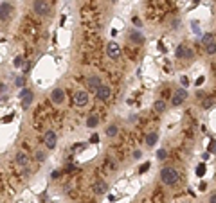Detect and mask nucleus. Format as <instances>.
<instances>
[{"label":"nucleus","mask_w":216,"mask_h":203,"mask_svg":"<svg viewBox=\"0 0 216 203\" xmlns=\"http://www.w3.org/2000/svg\"><path fill=\"white\" fill-rule=\"evenodd\" d=\"M184 203H189V201H184Z\"/></svg>","instance_id":"39"},{"label":"nucleus","mask_w":216,"mask_h":203,"mask_svg":"<svg viewBox=\"0 0 216 203\" xmlns=\"http://www.w3.org/2000/svg\"><path fill=\"white\" fill-rule=\"evenodd\" d=\"M186 99H187V90L186 88H178V90H175V94H173V97H171V104L173 106H178Z\"/></svg>","instance_id":"6"},{"label":"nucleus","mask_w":216,"mask_h":203,"mask_svg":"<svg viewBox=\"0 0 216 203\" xmlns=\"http://www.w3.org/2000/svg\"><path fill=\"white\" fill-rule=\"evenodd\" d=\"M94 192L96 194H106L108 192V183L104 182V180H96L94 182Z\"/></svg>","instance_id":"11"},{"label":"nucleus","mask_w":216,"mask_h":203,"mask_svg":"<svg viewBox=\"0 0 216 203\" xmlns=\"http://www.w3.org/2000/svg\"><path fill=\"white\" fill-rule=\"evenodd\" d=\"M117 131H119V128H117L115 124H110V126L106 128V135H108V137H115Z\"/></svg>","instance_id":"20"},{"label":"nucleus","mask_w":216,"mask_h":203,"mask_svg":"<svg viewBox=\"0 0 216 203\" xmlns=\"http://www.w3.org/2000/svg\"><path fill=\"white\" fill-rule=\"evenodd\" d=\"M209 153H211V155H216V140H212V142L209 144Z\"/></svg>","instance_id":"24"},{"label":"nucleus","mask_w":216,"mask_h":203,"mask_svg":"<svg viewBox=\"0 0 216 203\" xmlns=\"http://www.w3.org/2000/svg\"><path fill=\"white\" fill-rule=\"evenodd\" d=\"M99 124V117L97 115H90L88 119H86V126H88V128H96Z\"/></svg>","instance_id":"18"},{"label":"nucleus","mask_w":216,"mask_h":203,"mask_svg":"<svg viewBox=\"0 0 216 203\" xmlns=\"http://www.w3.org/2000/svg\"><path fill=\"white\" fill-rule=\"evenodd\" d=\"M51 178H52V180H56V178H59V171H52V174H51Z\"/></svg>","instance_id":"33"},{"label":"nucleus","mask_w":216,"mask_h":203,"mask_svg":"<svg viewBox=\"0 0 216 203\" xmlns=\"http://www.w3.org/2000/svg\"><path fill=\"white\" fill-rule=\"evenodd\" d=\"M16 164L22 165V167H27V164H29V156H27L24 151H18V153H16Z\"/></svg>","instance_id":"14"},{"label":"nucleus","mask_w":216,"mask_h":203,"mask_svg":"<svg viewBox=\"0 0 216 203\" xmlns=\"http://www.w3.org/2000/svg\"><path fill=\"white\" fill-rule=\"evenodd\" d=\"M24 81H25V79H24V76H18L14 83H16V86H24Z\"/></svg>","instance_id":"26"},{"label":"nucleus","mask_w":216,"mask_h":203,"mask_svg":"<svg viewBox=\"0 0 216 203\" xmlns=\"http://www.w3.org/2000/svg\"><path fill=\"white\" fill-rule=\"evenodd\" d=\"M9 13H11V6H9L7 2H2V4H0V18H2V22L7 20Z\"/></svg>","instance_id":"15"},{"label":"nucleus","mask_w":216,"mask_h":203,"mask_svg":"<svg viewBox=\"0 0 216 203\" xmlns=\"http://www.w3.org/2000/svg\"><path fill=\"white\" fill-rule=\"evenodd\" d=\"M110 86H108V85H103L99 90H97V92H96V95H97V99L99 101H108V99H110Z\"/></svg>","instance_id":"12"},{"label":"nucleus","mask_w":216,"mask_h":203,"mask_svg":"<svg viewBox=\"0 0 216 203\" xmlns=\"http://www.w3.org/2000/svg\"><path fill=\"white\" fill-rule=\"evenodd\" d=\"M175 54H177V58H180V59H193V56H194L193 49L187 47V45H178L177 51H175Z\"/></svg>","instance_id":"5"},{"label":"nucleus","mask_w":216,"mask_h":203,"mask_svg":"<svg viewBox=\"0 0 216 203\" xmlns=\"http://www.w3.org/2000/svg\"><path fill=\"white\" fill-rule=\"evenodd\" d=\"M43 142H45V146H47V147L54 149V147H56V142H58L56 133H54V131H47V133H45V139H43Z\"/></svg>","instance_id":"13"},{"label":"nucleus","mask_w":216,"mask_h":203,"mask_svg":"<svg viewBox=\"0 0 216 203\" xmlns=\"http://www.w3.org/2000/svg\"><path fill=\"white\" fill-rule=\"evenodd\" d=\"M74 104L78 108H85L86 104H88V94L83 92V90H79V92L74 94Z\"/></svg>","instance_id":"7"},{"label":"nucleus","mask_w":216,"mask_h":203,"mask_svg":"<svg viewBox=\"0 0 216 203\" xmlns=\"http://www.w3.org/2000/svg\"><path fill=\"white\" fill-rule=\"evenodd\" d=\"M33 99H34V94L31 92L29 88H22L20 90V101H22V108H24V110H27L33 104Z\"/></svg>","instance_id":"4"},{"label":"nucleus","mask_w":216,"mask_h":203,"mask_svg":"<svg viewBox=\"0 0 216 203\" xmlns=\"http://www.w3.org/2000/svg\"><path fill=\"white\" fill-rule=\"evenodd\" d=\"M209 203H216V192H214V194H211V198H209Z\"/></svg>","instance_id":"35"},{"label":"nucleus","mask_w":216,"mask_h":203,"mask_svg":"<svg viewBox=\"0 0 216 203\" xmlns=\"http://www.w3.org/2000/svg\"><path fill=\"white\" fill-rule=\"evenodd\" d=\"M157 140H159V133L157 131H151V133H148V137H146V144L151 147V146H155L157 144Z\"/></svg>","instance_id":"17"},{"label":"nucleus","mask_w":216,"mask_h":203,"mask_svg":"<svg viewBox=\"0 0 216 203\" xmlns=\"http://www.w3.org/2000/svg\"><path fill=\"white\" fill-rule=\"evenodd\" d=\"M141 156H142V153L141 151H133V158L137 160V158H141Z\"/></svg>","instance_id":"34"},{"label":"nucleus","mask_w":216,"mask_h":203,"mask_svg":"<svg viewBox=\"0 0 216 203\" xmlns=\"http://www.w3.org/2000/svg\"><path fill=\"white\" fill-rule=\"evenodd\" d=\"M0 92H2V95H6V92H7V86H6V83H2V85H0Z\"/></svg>","instance_id":"29"},{"label":"nucleus","mask_w":216,"mask_h":203,"mask_svg":"<svg viewBox=\"0 0 216 203\" xmlns=\"http://www.w3.org/2000/svg\"><path fill=\"white\" fill-rule=\"evenodd\" d=\"M74 169H76V165L70 164V165H67V169H65V171H74Z\"/></svg>","instance_id":"37"},{"label":"nucleus","mask_w":216,"mask_h":203,"mask_svg":"<svg viewBox=\"0 0 216 203\" xmlns=\"http://www.w3.org/2000/svg\"><path fill=\"white\" fill-rule=\"evenodd\" d=\"M212 106V99H205L204 101V108H211Z\"/></svg>","instance_id":"28"},{"label":"nucleus","mask_w":216,"mask_h":203,"mask_svg":"<svg viewBox=\"0 0 216 203\" xmlns=\"http://www.w3.org/2000/svg\"><path fill=\"white\" fill-rule=\"evenodd\" d=\"M51 101H52L54 104H63V103H65V90L54 88L52 92H51Z\"/></svg>","instance_id":"9"},{"label":"nucleus","mask_w":216,"mask_h":203,"mask_svg":"<svg viewBox=\"0 0 216 203\" xmlns=\"http://www.w3.org/2000/svg\"><path fill=\"white\" fill-rule=\"evenodd\" d=\"M90 142H92V144H97V142H99V137H97V135H92V137H90Z\"/></svg>","instance_id":"31"},{"label":"nucleus","mask_w":216,"mask_h":203,"mask_svg":"<svg viewBox=\"0 0 216 203\" xmlns=\"http://www.w3.org/2000/svg\"><path fill=\"white\" fill-rule=\"evenodd\" d=\"M153 108H155V111H159V113H162V111H166V103H164L162 99H159V101H155Z\"/></svg>","instance_id":"19"},{"label":"nucleus","mask_w":216,"mask_h":203,"mask_svg":"<svg viewBox=\"0 0 216 203\" xmlns=\"http://www.w3.org/2000/svg\"><path fill=\"white\" fill-rule=\"evenodd\" d=\"M205 189H207V185H205V182H202L200 183V191H205Z\"/></svg>","instance_id":"38"},{"label":"nucleus","mask_w":216,"mask_h":203,"mask_svg":"<svg viewBox=\"0 0 216 203\" xmlns=\"http://www.w3.org/2000/svg\"><path fill=\"white\" fill-rule=\"evenodd\" d=\"M166 156H167L166 149H159V151H157V158H159V160H166Z\"/></svg>","instance_id":"22"},{"label":"nucleus","mask_w":216,"mask_h":203,"mask_svg":"<svg viewBox=\"0 0 216 203\" xmlns=\"http://www.w3.org/2000/svg\"><path fill=\"white\" fill-rule=\"evenodd\" d=\"M132 22H133V25H135V27H142V22H141V20L137 18V16H135V18H133Z\"/></svg>","instance_id":"27"},{"label":"nucleus","mask_w":216,"mask_h":203,"mask_svg":"<svg viewBox=\"0 0 216 203\" xmlns=\"http://www.w3.org/2000/svg\"><path fill=\"white\" fill-rule=\"evenodd\" d=\"M202 45H204V49H205L209 54H214V52H216V38H214L211 33H207L205 36H202Z\"/></svg>","instance_id":"3"},{"label":"nucleus","mask_w":216,"mask_h":203,"mask_svg":"<svg viewBox=\"0 0 216 203\" xmlns=\"http://www.w3.org/2000/svg\"><path fill=\"white\" fill-rule=\"evenodd\" d=\"M106 54H108V58L117 59V58L121 56V49H119V45H117V43H108V47H106Z\"/></svg>","instance_id":"10"},{"label":"nucleus","mask_w":216,"mask_h":203,"mask_svg":"<svg viewBox=\"0 0 216 203\" xmlns=\"http://www.w3.org/2000/svg\"><path fill=\"white\" fill-rule=\"evenodd\" d=\"M11 121H13V113H11V115H6V117L2 119V122H4V124H6V122H11Z\"/></svg>","instance_id":"30"},{"label":"nucleus","mask_w":216,"mask_h":203,"mask_svg":"<svg viewBox=\"0 0 216 203\" xmlns=\"http://www.w3.org/2000/svg\"><path fill=\"white\" fill-rule=\"evenodd\" d=\"M204 173H205V164H200L198 169H196V174L198 176H204Z\"/></svg>","instance_id":"23"},{"label":"nucleus","mask_w":216,"mask_h":203,"mask_svg":"<svg viewBox=\"0 0 216 203\" xmlns=\"http://www.w3.org/2000/svg\"><path fill=\"white\" fill-rule=\"evenodd\" d=\"M178 178H180V174H178V171L175 169V167H164L162 171H160V180H162V183L164 185H173V183H177L178 182Z\"/></svg>","instance_id":"1"},{"label":"nucleus","mask_w":216,"mask_h":203,"mask_svg":"<svg viewBox=\"0 0 216 203\" xmlns=\"http://www.w3.org/2000/svg\"><path fill=\"white\" fill-rule=\"evenodd\" d=\"M33 9H34V13L40 14V16H47V14L51 13V9H52V4L47 2V0H36V2L33 4Z\"/></svg>","instance_id":"2"},{"label":"nucleus","mask_w":216,"mask_h":203,"mask_svg":"<svg viewBox=\"0 0 216 203\" xmlns=\"http://www.w3.org/2000/svg\"><path fill=\"white\" fill-rule=\"evenodd\" d=\"M130 40H132L133 43H144V36H142V33H139V31H132L130 33Z\"/></svg>","instance_id":"16"},{"label":"nucleus","mask_w":216,"mask_h":203,"mask_svg":"<svg viewBox=\"0 0 216 203\" xmlns=\"http://www.w3.org/2000/svg\"><path fill=\"white\" fill-rule=\"evenodd\" d=\"M180 81H182V85H184V88H186V86H187V77H184V76H182V77H180Z\"/></svg>","instance_id":"36"},{"label":"nucleus","mask_w":216,"mask_h":203,"mask_svg":"<svg viewBox=\"0 0 216 203\" xmlns=\"http://www.w3.org/2000/svg\"><path fill=\"white\" fill-rule=\"evenodd\" d=\"M34 158H36V162H45V158H47V155H45V151H36V155H34Z\"/></svg>","instance_id":"21"},{"label":"nucleus","mask_w":216,"mask_h":203,"mask_svg":"<svg viewBox=\"0 0 216 203\" xmlns=\"http://www.w3.org/2000/svg\"><path fill=\"white\" fill-rule=\"evenodd\" d=\"M22 63H24V59H22V56H16V58H14V63H13V65H14L16 69H18V66H22Z\"/></svg>","instance_id":"25"},{"label":"nucleus","mask_w":216,"mask_h":203,"mask_svg":"<svg viewBox=\"0 0 216 203\" xmlns=\"http://www.w3.org/2000/svg\"><path fill=\"white\" fill-rule=\"evenodd\" d=\"M101 86H103V85H101L99 76H88V77H86V88H88V90H92V92H97Z\"/></svg>","instance_id":"8"},{"label":"nucleus","mask_w":216,"mask_h":203,"mask_svg":"<svg viewBox=\"0 0 216 203\" xmlns=\"http://www.w3.org/2000/svg\"><path fill=\"white\" fill-rule=\"evenodd\" d=\"M148 167H149V164H142V165H141V173H146Z\"/></svg>","instance_id":"32"}]
</instances>
